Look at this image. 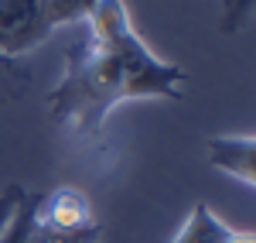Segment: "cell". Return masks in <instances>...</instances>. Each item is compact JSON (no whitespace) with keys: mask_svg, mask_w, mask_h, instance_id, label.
Wrapping results in <instances>:
<instances>
[{"mask_svg":"<svg viewBox=\"0 0 256 243\" xmlns=\"http://www.w3.org/2000/svg\"><path fill=\"white\" fill-rule=\"evenodd\" d=\"M184 69L158 59L137 35L123 0H99L82 35L65 52V76L48 93V117L72 134L99 141L120 103L181 100Z\"/></svg>","mask_w":256,"mask_h":243,"instance_id":"cell-1","label":"cell"},{"mask_svg":"<svg viewBox=\"0 0 256 243\" xmlns=\"http://www.w3.org/2000/svg\"><path fill=\"white\" fill-rule=\"evenodd\" d=\"M52 38L41 0H0V55L18 59Z\"/></svg>","mask_w":256,"mask_h":243,"instance_id":"cell-2","label":"cell"},{"mask_svg":"<svg viewBox=\"0 0 256 243\" xmlns=\"http://www.w3.org/2000/svg\"><path fill=\"white\" fill-rule=\"evenodd\" d=\"M208 164L222 175L239 178L242 185H256V141L253 134H218L208 137Z\"/></svg>","mask_w":256,"mask_h":243,"instance_id":"cell-3","label":"cell"},{"mask_svg":"<svg viewBox=\"0 0 256 243\" xmlns=\"http://www.w3.org/2000/svg\"><path fill=\"white\" fill-rule=\"evenodd\" d=\"M171 243H256V240L250 229H236L226 219H218L205 202H195Z\"/></svg>","mask_w":256,"mask_h":243,"instance_id":"cell-4","label":"cell"},{"mask_svg":"<svg viewBox=\"0 0 256 243\" xmlns=\"http://www.w3.org/2000/svg\"><path fill=\"white\" fill-rule=\"evenodd\" d=\"M38 202H41V195H28V192L20 188V195L14 199L10 216L0 226V243H52L44 236L41 223H38Z\"/></svg>","mask_w":256,"mask_h":243,"instance_id":"cell-5","label":"cell"},{"mask_svg":"<svg viewBox=\"0 0 256 243\" xmlns=\"http://www.w3.org/2000/svg\"><path fill=\"white\" fill-rule=\"evenodd\" d=\"M99 0H41V11H44V21L52 24V31L62 28V24H82L96 11Z\"/></svg>","mask_w":256,"mask_h":243,"instance_id":"cell-6","label":"cell"},{"mask_svg":"<svg viewBox=\"0 0 256 243\" xmlns=\"http://www.w3.org/2000/svg\"><path fill=\"white\" fill-rule=\"evenodd\" d=\"M28 86H31V76H28V72H24L14 59L0 55V103L20 100Z\"/></svg>","mask_w":256,"mask_h":243,"instance_id":"cell-7","label":"cell"},{"mask_svg":"<svg viewBox=\"0 0 256 243\" xmlns=\"http://www.w3.org/2000/svg\"><path fill=\"white\" fill-rule=\"evenodd\" d=\"M250 11H253V0H226L222 4V31L226 35H236L239 24L246 21Z\"/></svg>","mask_w":256,"mask_h":243,"instance_id":"cell-8","label":"cell"},{"mask_svg":"<svg viewBox=\"0 0 256 243\" xmlns=\"http://www.w3.org/2000/svg\"><path fill=\"white\" fill-rule=\"evenodd\" d=\"M18 195H20V185H4V188H0V226H4V219L10 216Z\"/></svg>","mask_w":256,"mask_h":243,"instance_id":"cell-9","label":"cell"},{"mask_svg":"<svg viewBox=\"0 0 256 243\" xmlns=\"http://www.w3.org/2000/svg\"><path fill=\"white\" fill-rule=\"evenodd\" d=\"M86 243H92V240H86Z\"/></svg>","mask_w":256,"mask_h":243,"instance_id":"cell-10","label":"cell"}]
</instances>
